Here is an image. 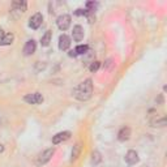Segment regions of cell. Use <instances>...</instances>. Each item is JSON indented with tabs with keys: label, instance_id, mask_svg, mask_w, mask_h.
<instances>
[{
	"label": "cell",
	"instance_id": "8",
	"mask_svg": "<svg viewBox=\"0 0 167 167\" xmlns=\"http://www.w3.org/2000/svg\"><path fill=\"white\" fill-rule=\"evenodd\" d=\"M35 48H37V43H35V41H28L26 42V44H25V47H24V54L26 56L29 55H31V54H34L35 52Z\"/></svg>",
	"mask_w": 167,
	"mask_h": 167
},
{
	"label": "cell",
	"instance_id": "17",
	"mask_svg": "<svg viewBox=\"0 0 167 167\" xmlns=\"http://www.w3.org/2000/svg\"><path fill=\"white\" fill-rule=\"evenodd\" d=\"M13 7H17L18 11L21 12H25L26 11V2H18V3H15Z\"/></svg>",
	"mask_w": 167,
	"mask_h": 167
},
{
	"label": "cell",
	"instance_id": "22",
	"mask_svg": "<svg viewBox=\"0 0 167 167\" xmlns=\"http://www.w3.org/2000/svg\"><path fill=\"white\" fill-rule=\"evenodd\" d=\"M0 152H3V145H0Z\"/></svg>",
	"mask_w": 167,
	"mask_h": 167
},
{
	"label": "cell",
	"instance_id": "1",
	"mask_svg": "<svg viewBox=\"0 0 167 167\" xmlns=\"http://www.w3.org/2000/svg\"><path fill=\"white\" fill-rule=\"evenodd\" d=\"M91 94H93V84H91V80L87 78L86 81L81 82L78 86L74 87L73 90V95L74 98H77L78 101H87Z\"/></svg>",
	"mask_w": 167,
	"mask_h": 167
},
{
	"label": "cell",
	"instance_id": "10",
	"mask_svg": "<svg viewBox=\"0 0 167 167\" xmlns=\"http://www.w3.org/2000/svg\"><path fill=\"white\" fill-rule=\"evenodd\" d=\"M72 37H73V39L76 41V42L82 41L84 39V29H82V26H80V25H76V26L73 28Z\"/></svg>",
	"mask_w": 167,
	"mask_h": 167
},
{
	"label": "cell",
	"instance_id": "15",
	"mask_svg": "<svg viewBox=\"0 0 167 167\" xmlns=\"http://www.w3.org/2000/svg\"><path fill=\"white\" fill-rule=\"evenodd\" d=\"M87 50H89V47H87L86 44H80V46H77V47L74 48V51H76L77 55H81V54H86Z\"/></svg>",
	"mask_w": 167,
	"mask_h": 167
},
{
	"label": "cell",
	"instance_id": "14",
	"mask_svg": "<svg viewBox=\"0 0 167 167\" xmlns=\"http://www.w3.org/2000/svg\"><path fill=\"white\" fill-rule=\"evenodd\" d=\"M50 42H51V31H46V34L42 37V39H41V44L43 46V47H47L50 44Z\"/></svg>",
	"mask_w": 167,
	"mask_h": 167
},
{
	"label": "cell",
	"instance_id": "11",
	"mask_svg": "<svg viewBox=\"0 0 167 167\" xmlns=\"http://www.w3.org/2000/svg\"><path fill=\"white\" fill-rule=\"evenodd\" d=\"M129 136H131V129H129L128 127H123L122 129H120L119 135H118V139L120 141H127L129 139Z\"/></svg>",
	"mask_w": 167,
	"mask_h": 167
},
{
	"label": "cell",
	"instance_id": "18",
	"mask_svg": "<svg viewBox=\"0 0 167 167\" xmlns=\"http://www.w3.org/2000/svg\"><path fill=\"white\" fill-rule=\"evenodd\" d=\"M152 125H153V127H165V125H166V119L162 118L159 120H156V122H152Z\"/></svg>",
	"mask_w": 167,
	"mask_h": 167
},
{
	"label": "cell",
	"instance_id": "4",
	"mask_svg": "<svg viewBox=\"0 0 167 167\" xmlns=\"http://www.w3.org/2000/svg\"><path fill=\"white\" fill-rule=\"evenodd\" d=\"M54 152H55L54 149H47V150H44L43 153H41L39 157H38V163H39V165L47 163V162L51 159V157L54 156Z\"/></svg>",
	"mask_w": 167,
	"mask_h": 167
},
{
	"label": "cell",
	"instance_id": "5",
	"mask_svg": "<svg viewBox=\"0 0 167 167\" xmlns=\"http://www.w3.org/2000/svg\"><path fill=\"white\" fill-rule=\"evenodd\" d=\"M42 21H43V16L41 13H35L34 16L30 17V22H29V26L31 29H38L42 25Z\"/></svg>",
	"mask_w": 167,
	"mask_h": 167
},
{
	"label": "cell",
	"instance_id": "12",
	"mask_svg": "<svg viewBox=\"0 0 167 167\" xmlns=\"http://www.w3.org/2000/svg\"><path fill=\"white\" fill-rule=\"evenodd\" d=\"M80 152H81V144L78 142V144H76L73 146V150H72V157H70V161H76L77 158H78V156H80Z\"/></svg>",
	"mask_w": 167,
	"mask_h": 167
},
{
	"label": "cell",
	"instance_id": "9",
	"mask_svg": "<svg viewBox=\"0 0 167 167\" xmlns=\"http://www.w3.org/2000/svg\"><path fill=\"white\" fill-rule=\"evenodd\" d=\"M125 162L128 165H135L139 162V154H137L135 150H129V152L125 154Z\"/></svg>",
	"mask_w": 167,
	"mask_h": 167
},
{
	"label": "cell",
	"instance_id": "13",
	"mask_svg": "<svg viewBox=\"0 0 167 167\" xmlns=\"http://www.w3.org/2000/svg\"><path fill=\"white\" fill-rule=\"evenodd\" d=\"M15 39V35L12 34V33H9V34H5L3 37V39L0 41V44L2 46H8V44H11L12 42H13Z\"/></svg>",
	"mask_w": 167,
	"mask_h": 167
},
{
	"label": "cell",
	"instance_id": "2",
	"mask_svg": "<svg viewBox=\"0 0 167 167\" xmlns=\"http://www.w3.org/2000/svg\"><path fill=\"white\" fill-rule=\"evenodd\" d=\"M56 24H57V28L60 29V30H67L69 26H70V16L69 15H61L57 17L56 20Z\"/></svg>",
	"mask_w": 167,
	"mask_h": 167
},
{
	"label": "cell",
	"instance_id": "3",
	"mask_svg": "<svg viewBox=\"0 0 167 167\" xmlns=\"http://www.w3.org/2000/svg\"><path fill=\"white\" fill-rule=\"evenodd\" d=\"M24 99H25V102H28L30 104H39V103L43 102V95H42L41 93H30V94H28Z\"/></svg>",
	"mask_w": 167,
	"mask_h": 167
},
{
	"label": "cell",
	"instance_id": "21",
	"mask_svg": "<svg viewBox=\"0 0 167 167\" xmlns=\"http://www.w3.org/2000/svg\"><path fill=\"white\" fill-rule=\"evenodd\" d=\"M69 56H77L76 51H74V50H73V51H70V52H69Z\"/></svg>",
	"mask_w": 167,
	"mask_h": 167
},
{
	"label": "cell",
	"instance_id": "20",
	"mask_svg": "<svg viewBox=\"0 0 167 167\" xmlns=\"http://www.w3.org/2000/svg\"><path fill=\"white\" fill-rule=\"evenodd\" d=\"M4 35H5V34H4L3 29H0V41H2V39H3V37H4Z\"/></svg>",
	"mask_w": 167,
	"mask_h": 167
},
{
	"label": "cell",
	"instance_id": "16",
	"mask_svg": "<svg viewBox=\"0 0 167 167\" xmlns=\"http://www.w3.org/2000/svg\"><path fill=\"white\" fill-rule=\"evenodd\" d=\"M101 159H102L101 154L98 152H93V154H91V162H93L94 165H98L99 162H101Z\"/></svg>",
	"mask_w": 167,
	"mask_h": 167
},
{
	"label": "cell",
	"instance_id": "7",
	"mask_svg": "<svg viewBox=\"0 0 167 167\" xmlns=\"http://www.w3.org/2000/svg\"><path fill=\"white\" fill-rule=\"evenodd\" d=\"M69 46H70V38L65 34H61L59 37V48L61 51H65V50L69 48Z\"/></svg>",
	"mask_w": 167,
	"mask_h": 167
},
{
	"label": "cell",
	"instance_id": "19",
	"mask_svg": "<svg viewBox=\"0 0 167 167\" xmlns=\"http://www.w3.org/2000/svg\"><path fill=\"white\" fill-rule=\"evenodd\" d=\"M99 65H101V63H99V61H93L90 64V70H91V72H95V70H98Z\"/></svg>",
	"mask_w": 167,
	"mask_h": 167
},
{
	"label": "cell",
	"instance_id": "6",
	"mask_svg": "<svg viewBox=\"0 0 167 167\" xmlns=\"http://www.w3.org/2000/svg\"><path fill=\"white\" fill-rule=\"evenodd\" d=\"M69 137H70V132H60V133H57V135H55L52 137V144L57 145V144L63 142V141L68 140Z\"/></svg>",
	"mask_w": 167,
	"mask_h": 167
}]
</instances>
